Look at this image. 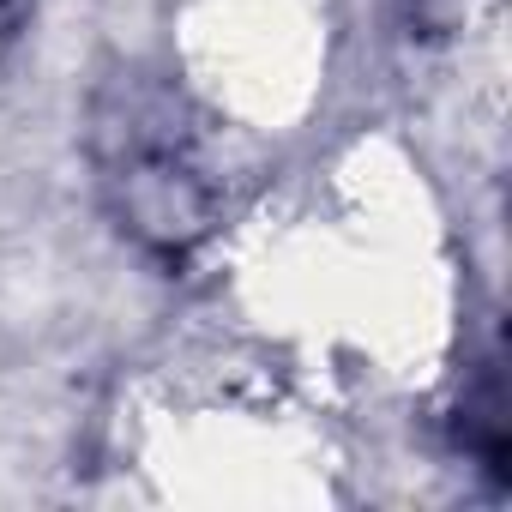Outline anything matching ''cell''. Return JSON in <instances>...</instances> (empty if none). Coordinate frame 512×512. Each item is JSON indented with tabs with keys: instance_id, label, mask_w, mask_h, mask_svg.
I'll list each match as a JSON object with an SVG mask.
<instances>
[{
	"instance_id": "obj_1",
	"label": "cell",
	"mask_w": 512,
	"mask_h": 512,
	"mask_svg": "<svg viewBox=\"0 0 512 512\" xmlns=\"http://www.w3.org/2000/svg\"><path fill=\"white\" fill-rule=\"evenodd\" d=\"M91 169L109 217L151 253L199 247L223 217L211 121L193 97L145 67H121L91 97Z\"/></svg>"
},
{
	"instance_id": "obj_2",
	"label": "cell",
	"mask_w": 512,
	"mask_h": 512,
	"mask_svg": "<svg viewBox=\"0 0 512 512\" xmlns=\"http://www.w3.org/2000/svg\"><path fill=\"white\" fill-rule=\"evenodd\" d=\"M25 13H31V0H0V55L13 49V37H19Z\"/></svg>"
}]
</instances>
